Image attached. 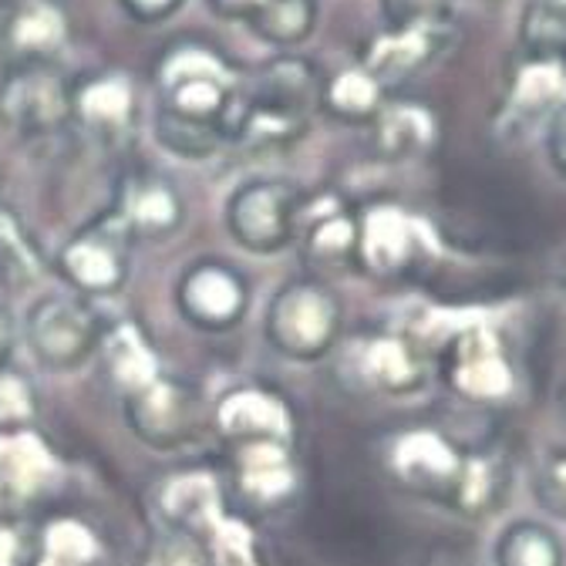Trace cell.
<instances>
[{"label":"cell","instance_id":"obj_45","mask_svg":"<svg viewBox=\"0 0 566 566\" xmlns=\"http://www.w3.org/2000/svg\"><path fill=\"white\" fill-rule=\"evenodd\" d=\"M0 182H4V172H0Z\"/></svg>","mask_w":566,"mask_h":566},{"label":"cell","instance_id":"obj_22","mask_svg":"<svg viewBox=\"0 0 566 566\" xmlns=\"http://www.w3.org/2000/svg\"><path fill=\"white\" fill-rule=\"evenodd\" d=\"M371 146L385 163H415L439 146V115L408 95H388L371 122Z\"/></svg>","mask_w":566,"mask_h":566},{"label":"cell","instance_id":"obj_17","mask_svg":"<svg viewBox=\"0 0 566 566\" xmlns=\"http://www.w3.org/2000/svg\"><path fill=\"white\" fill-rule=\"evenodd\" d=\"M301 260L311 270V276L324 273H344L358 266V212L344 202H331L324 209H314L311 199L301 212Z\"/></svg>","mask_w":566,"mask_h":566},{"label":"cell","instance_id":"obj_37","mask_svg":"<svg viewBox=\"0 0 566 566\" xmlns=\"http://www.w3.org/2000/svg\"><path fill=\"white\" fill-rule=\"evenodd\" d=\"M536 492H539V503L549 513L566 520V452H556L543 462Z\"/></svg>","mask_w":566,"mask_h":566},{"label":"cell","instance_id":"obj_24","mask_svg":"<svg viewBox=\"0 0 566 566\" xmlns=\"http://www.w3.org/2000/svg\"><path fill=\"white\" fill-rule=\"evenodd\" d=\"M98 358H102L105 378L112 381V388L122 398H132L142 388H149L156 378H163L159 354H156L149 334L142 331V324H135V321L105 324Z\"/></svg>","mask_w":566,"mask_h":566},{"label":"cell","instance_id":"obj_18","mask_svg":"<svg viewBox=\"0 0 566 566\" xmlns=\"http://www.w3.org/2000/svg\"><path fill=\"white\" fill-rule=\"evenodd\" d=\"M159 513L176 533H189L202 543L227 520L223 485L209 469H182L159 485Z\"/></svg>","mask_w":566,"mask_h":566},{"label":"cell","instance_id":"obj_36","mask_svg":"<svg viewBox=\"0 0 566 566\" xmlns=\"http://www.w3.org/2000/svg\"><path fill=\"white\" fill-rule=\"evenodd\" d=\"M142 566H209V549L189 533H163L142 553Z\"/></svg>","mask_w":566,"mask_h":566},{"label":"cell","instance_id":"obj_16","mask_svg":"<svg viewBox=\"0 0 566 566\" xmlns=\"http://www.w3.org/2000/svg\"><path fill=\"white\" fill-rule=\"evenodd\" d=\"M220 436L230 446H250V442H283L294 446V411L276 391L260 385L233 388L220 398L217 411H212Z\"/></svg>","mask_w":566,"mask_h":566},{"label":"cell","instance_id":"obj_10","mask_svg":"<svg viewBox=\"0 0 566 566\" xmlns=\"http://www.w3.org/2000/svg\"><path fill=\"white\" fill-rule=\"evenodd\" d=\"M0 118L21 138H51L71 125V82L54 64L14 67L0 88Z\"/></svg>","mask_w":566,"mask_h":566},{"label":"cell","instance_id":"obj_33","mask_svg":"<svg viewBox=\"0 0 566 566\" xmlns=\"http://www.w3.org/2000/svg\"><path fill=\"white\" fill-rule=\"evenodd\" d=\"M41 415V398L24 371L0 368V436L28 432Z\"/></svg>","mask_w":566,"mask_h":566},{"label":"cell","instance_id":"obj_2","mask_svg":"<svg viewBox=\"0 0 566 566\" xmlns=\"http://www.w3.org/2000/svg\"><path fill=\"white\" fill-rule=\"evenodd\" d=\"M344 311L321 276H294L266 304L263 337L287 361H321L337 347Z\"/></svg>","mask_w":566,"mask_h":566},{"label":"cell","instance_id":"obj_9","mask_svg":"<svg viewBox=\"0 0 566 566\" xmlns=\"http://www.w3.org/2000/svg\"><path fill=\"white\" fill-rule=\"evenodd\" d=\"M202 395L182 378H156L149 388L125 398V421L138 442L169 452L189 446L202 429Z\"/></svg>","mask_w":566,"mask_h":566},{"label":"cell","instance_id":"obj_29","mask_svg":"<svg viewBox=\"0 0 566 566\" xmlns=\"http://www.w3.org/2000/svg\"><path fill=\"white\" fill-rule=\"evenodd\" d=\"M317 14V0H263L247 28L276 51H294L314 34Z\"/></svg>","mask_w":566,"mask_h":566},{"label":"cell","instance_id":"obj_13","mask_svg":"<svg viewBox=\"0 0 566 566\" xmlns=\"http://www.w3.org/2000/svg\"><path fill=\"white\" fill-rule=\"evenodd\" d=\"M71 125L108 149L128 142L138 125L135 78L122 67H102L71 82Z\"/></svg>","mask_w":566,"mask_h":566},{"label":"cell","instance_id":"obj_21","mask_svg":"<svg viewBox=\"0 0 566 566\" xmlns=\"http://www.w3.org/2000/svg\"><path fill=\"white\" fill-rule=\"evenodd\" d=\"M452 31H388L381 28L358 54V64L368 67L371 75L395 95L405 82L421 75L442 48L449 44Z\"/></svg>","mask_w":566,"mask_h":566},{"label":"cell","instance_id":"obj_26","mask_svg":"<svg viewBox=\"0 0 566 566\" xmlns=\"http://www.w3.org/2000/svg\"><path fill=\"white\" fill-rule=\"evenodd\" d=\"M388 95L391 92L371 75V71L354 61V64H344V67L331 71V75H324L317 112L340 125H368L371 128V122L385 108Z\"/></svg>","mask_w":566,"mask_h":566},{"label":"cell","instance_id":"obj_15","mask_svg":"<svg viewBox=\"0 0 566 566\" xmlns=\"http://www.w3.org/2000/svg\"><path fill=\"white\" fill-rule=\"evenodd\" d=\"M321 85L324 71L311 57L294 51H276L247 78L243 98L260 108L311 118L321 108Z\"/></svg>","mask_w":566,"mask_h":566},{"label":"cell","instance_id":"obj_41","mask_svg":"<svg viewBox=\"0 0 566 566\" xmlns=\"http://www.w3.org/2000/svg\"><path fill=\"white\" fill-rule=\"evenodd\" d=\"M14 340H18V324L14 314L0 304V368H8L11 354H14Z\"/></svg>","mask_w":566,"mask_h":566},{"label":"cell","instance_id":"obj_30","mask_svg":"<svg viewBox=\"0 0 566 566\" xmlns=\"http://www.w3.org/2000/svg\"><path fill=\"white\" fill-rule=\"evenodd\" d=\"M41 556L64 563V566H98L102 539L98 533L78 516H54L41 530Z\"/></svg>","mask_w":566,"mask_h":566},{"label":"cell","instance_id":"obj_28","mask_svg":"<svg viewBox=\"0 0 566 566\" xmlns=\"http://www.w3.org/2000/svg\"><path fill=\"white\" fill-rule=\"evenodd\" d=\"M495 566H566V546L556 530L539 520L510 523L492 546Z\"/></svg>","mask_w":566,"mask_h":566},{"label":"cell","instance_id":"obj_34","mask_svg":"<svg viewBox=\"0 0 566 566\" xmlns=\"http://www.w3.org/2000/svg\"><path fill=\"white\" fill-rule=\"evenodd\" d=\"M503 489V475H500V462L492 455H475L469 452L465 459V472H462V482H459V492H455V503L452 510L459 513H469V516H479L485 513L495 495Z\"/></svg>","mask_w":566,"mask_h":566},{"label":"cell","instance_id":"obj_3","mask_svg":"<svg viewBox=\"0 0 566 566\" xmlns=\"http://www.w3.org/2000/svg\"><path fill=\"white\" fill-rule=\"evenodd\" d=\"M304 189L283 176H256L240 182L223 206L227 233L233 243L256 256H273L297 243Z\"/></svg>","mask_w":566,"mask_h":566},{"label":"cell","instance_id":"obj_25","mask_svg":"<svg viewBox=\"0 0 566 566\" xmlns=\"http://www.w3.org/2000/svg\"><path fill=\"white\" fill-rule=\"evenodd\" d=\"M57 455L34 432L0 436V503H31L54 482Z\"/></svg>","mask_w":566,"mask_h":566},{"label":"cell","instance_id":"obj_1","mask_svg":"<svg viewBox=\"0 0 566 566\" xmlns=\"http://www.w3.org/2000/svg\"><path fill=\"white\" fill-rule=\"evenodd\" d=\"M153 85L159 115L220 128L233 146V122L247 78L217 44L199 38L172 41L153 67Z\"/></svg>","mask_w":566,"mask_h":566},{"label":"cell","instance_id":"obj_39","mask_svg":"<svg viewBox=\"0 0 566 566\" xmlns=\"http://www.w3.org/2000/svg\"><path fill=\"white\" fill-rule=\"evenodd\" d=\"M543 146H546V159H549V166L566 179V102H563V105L546 118Z\"/></svg>","mask_w":566,"mask_h":566},{"label":"cell","instance_id":"obj_12","mask_svg":"<svg viewBox=\"0 0 566 566\" xmlns=\"http://www.w3.org/2000/svg\"><path fill=\"white\" fill-rule=\"evenodd\" d=\"M71 44L64 0H8L0 8V57L8 71L48 67Z\"/></svg>","mask_w":566,"mask_h":566},{"label":"cell","instance_id":"obj_42","mask_svg":"<svg viewBox=\"0 0 566 566\" xmlns=\"http://www.w3.org/2000/svg\"><path fill=\"white\" fill-rule=\"evenodd\" d=\"M18 533L8 530V526H0V566H21L18 563Z\"/></svg>","mask_w":566,"mask_h":566},{"label":"cell","instance_id":"obj_8","mask_svg":"<svg viewBox=\"0 0 566 566\" xmlns=\"http://www.w3.org/2000/svg\"><path fill=\"white\" fill-rule=\"evenodd\" d=\"M469 452L459 449L439 429H405L388 446V472L391 479L424 500L442 506L455 503V492L465 472Z\"/></svg>","mask_w":566,"mask_h":566},{"label":"cell","instance_id":"obj_44","mask_svg":"<svg viewBox=\"0 0 566 566\" xmlns=\"http://www.w3.org/2000/svg\"><path fill=\"white\" fill-rule=\"evenodd\" d=\"M4 4H8V0H0V8H4Z\"/></svg>","mask_w":566,"mask_h":566},{"label":"cell","instance_id":"obj_5","mask_svg":"<svg viewBox=\"0 0 566 566\" xmlns=\"http://www.w3.org/2000/svg\"><path fill=\"white\" fill-rule=\"evenodd\" d=\"M132 240L105 209L102 217L85 223L57 253V273L67 287L82 297H112L128 283Z\"/></svg>","mask_w":566,"mask_h":566},{"label":"cell","instance_id":"obj_11","mask_svg":"<svg viewBox=\"0 0 566 566\" xmlns=\"http://www.w3.org/2000/svg\"><path fill=\"white\" fill-rule=\"evenodd\" d=\"M108 212L132 243H163L182 230L186 199L169 176L156 169H135L118 182Z\"/></svg>","mask_w":566,"mask_h":566},{"label":"cell","instance_id":"obj_46","mask_svg":"<svg viewBox=\"0 0 566 566\" xmlns=\"http://www.w3.org/2000/svg\"><path fill=\"white\" fill-rule=\"evenodd\" d=\"M563 280H566V270H563Z\"/></svg>","mask_w":566,"mask_h":566},{"label":"cell","instance_id":"obj_14","mask_svg":"<svg viewBox=\"0 0 566 566\" xmlns=\"http://www.w3.org/2000/svg\"><path fill=\"white\" fill-rule=\"evenodd\" d=\"M340 378L358 391L411 395L424 371L415 347L398 334H361L340 350Z\"/></svg>","mask_w":566,"mask_h":566},{"label":"cell","instance_id":"obj_43","mask_svg":"<svg viewBox=\"0 0 566 566\" xmlns=\"http://www.w3.org/2000/svg\"><path fill=\"white\" fill-rule=\"evenodd\" d=\"M24 566H64V563H54V559H48V556L38 553V556H34L31 563H24Z\"/></svg>","mask_w":566,"mask_h":566},{"label":"cell","instance_id":"obj_27","mask_svg":"<svg viewBox=\"0 0 566 566\" xmlns=\"http://www.w3.org/2000/svg\"><path fill=\"white\" fill-rule=\"evenodd\" d=\"M48 273V256L21 220V212L0 202V283L11 291H28Z\"/></svg>","mask_w":566,"mask_h":566},{"label":"cell","instance_id":"obj_47","mask_svg":"<svg viewBox=\"0 0 566 566\" xmlns=\"http://www.w3.org/2000/svg\"><path fill=\"white\" fill-rule=\"evenodd\" d=\"M563 64H566V57H563Z\"/></svg>","mask_w":566,"mask_h":566},{"label":"cell","instance_id":"obj_31","mask_svg":"<svg viewBox=\"0 0 566 566\" xmlns=\"http://www.w3.org/2000/svg\"><path fill=\"white\" fill-rule=\"evenodd\" d=\"M520 51L566 57V0H526L520 18Z\"/></svg>","mask_w":566,"mask_h":566},{"label":"cell","instance_id":"obj_38","mask_svg":"<svg viewBox=\"0 0 566 566\" xmlns=\"http://www.w3.org/2000/svg\"><path fill=\"white\" fill-rule=\"evenodd\" d=\"M115 4L135 24H163L182 11L186 0H115Z\"/></svg>","mask_w":566,"mask_h":566},{"label":"cell","instance_id":"obj_4","mask_svg":"<svg viewBox=\"0 0 566 566\" xmlns=\"http://www.w3.org/2000/svg\"><path fill=\"white\" fill-rule=\"evenodd\" d=\"M105 321L82 294H44L24 314V340L41 368L75 371L98 354Z\"/></svg>","mask_w":566,"mask_h":566},{"label":"cell","instance_id":"obj_20","mask_svg":"<svg viewBox=\"0 0 566 566\" xmlns=\"http://www.w3.org/2000/svg\"><path fill=\"white\" fill-rule=\"evenodd\" d=\"M294 446L283 442H250L233 446V482L240 495L256 510H280L301 485L294 465Z\"/></svg>","mask_w":566,"mask_h":566},{"label":"cell","instance_id":"obj_32","mask_svg":"<svg viewBox=\"0 0 566 566\" xmlns=\"http://www.w3.org/2000/svg\"><path fill=\"white\" fill-rule=\"evenodd\" d=\"M459 0H378L388 31H452Z\"/></svg>","mask_w":566,"mask_h":566},{"label":"cell","instance_id":"obj_19","mask_svg":"<svg viewBox=\"0 0 566 566\" xmlns=\"http://www.w3.org/2000/svg\"><path fill=\"white\" fill-rule=\"evenodd\" d=\"M418 253V233L405 209L375 202L358 212V270L375 276H401Z\"/></svg>","mask_w":566,"mask_h":566},{"label":"cell","instance_id":"obj_35","mask_svg":"<svg viewBox=\"0 0 566 566\" xmlns=\"http://www.w3.org/2000/svg\"><path fill=\"white\" fill-rule=\"evenodd\" d=\"M209 566H263L253 530L243 520L227 516L220 530L209 536Z\"/></svg>","mask_w":566,"mask_h":566},{"label":"cell","instance_id":"obj_7","mask_svg":"<svg viewBox=\"0 0 566 566\" xmlns=\"http://www.w3.org/2000/svg\"><path fill=\"white\" fill-rule=\"evenodd\" d=\"M442 378L446 385L469 401H503L513 385V365L503 337L489 324H465L442 344Z\"/></svg>","mask_w":566,"mask_h":566},{"label":"cell","instance_id":"obj_6","mask_svg":"<svg viewBox=\"0 0 566 566\" xmlns=\"http://www.w3.org/2000/svg\"><path fill=\"white\" fill-rule=\"evenodd\" d=\"M176 311L196 331L227 334L250 311V283L227 260H192L176 280Z\"/></svg>","mask_w":566,"mask_h":566},{"label":"cell","instance_id":"obj_40","mask_svg":"<svg viewBox=\"0 0 566 566\" xmlns=\"http://www.w3.org/2000/svg\"><path fill=\"white\" fill-rule=\"evenodd\" d=\"M209 11L220 21H237V24H250V18L256 14V8L263 0H206Z\"/></svg>","mask_w":566,"mask_h":566},{"label":"cell","instance_id":"obj_23","mask_svg":"<svg viewBox=\"0 0 566 566\" xmlns=\"http://www.w3.org/2000/svg\"><path fill=\"white\" fill-rule=\"evenodd\" d=\"M566 64L559 57H536L520 51V67L510 78V92L503 102L506 122L516 125V135L530 125L546 122L566 98Z\"/></svg>","mask_w":566,"mask_h":566}]
</instances>
